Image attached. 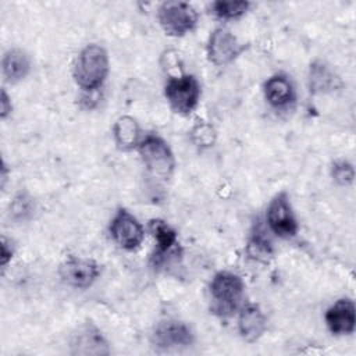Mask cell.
<instances>
[{
	"instance_id": "6da1fadb",
	"label": "cell",
	"mask_w": 356,
	"mask_h": 356,
	"mask_svg": "<svg viewBox=\"0 0 356 356\" xmlns=\"http://www.w3.org/2000/svg\"><path fill=\"white\" fill-rule=\"evenodd\" d=\"M108 75V54L99 44H88L78 54L72 76L83 90H95L103 85Z\"/></svg>"
},
{
	"instance_id": "7a4b0ae2",
	"label": "cell",
	"mask_w": 356,
	"mask_h": 356,
	"mask_svg": "<svg viewBox=\"0 0 356 356\" xmlns=\"http://www.w3.org/2000/svg\"><path fill=\"white\" fill-rule=\"evenodd\" d=\"M211 310L220 317H231L241 305L245 284L238 274L229 271L217 273L210 282Z\"/></svg>"
},
{
	"instance_id": "3957f363",
	"label": "cell",
	"mask_w": 356,
	"mask_h": 356,
	"mask_svg": "<svg viewBox=\"0 0 356 356\" xmlns=\"http://www.w3.org/2000/svg\"><path fill=\"white\" fill-rule=\"evenodd\" d=\"M138 152L143 165L154 179L167 181L172 175L175 159L164 139L157 135H147L139 142Z\"/></svg>"
},
{
	"instance_id": "277c9868",
	"label": "cell",
	"mask_w": 356,
	"mask_h": 356,
	"mask_svg": "<svg viewBox=\"0 0 356 356\" xmlns=\"http://www.w3.org/2000/svg\"><path fill=\"white\" fill-rule=\"evenodd\" d=\"M164 96L170 107L179 114L193 111L200 99V85L193 75L171 76L164 86Z\"/></svg>"
},
{
	"instance_id": "5b68a950",
	"label": "cell",
	"mask_w": 356,
	"mask_h": 356,
	"mask_svg": "<svg viewBox=\"0 0 356 356\" xmlns=\"http://www.w3.org/2000/svg\"><path fill=\"white\" fill-rule=\"evenodd\" d=\"M160 26L168 36H184L197 24V13L184 1H165L159 7Z\"/></svg>"
},
{
	"instance_id": "8992f818",
	"label": "cell",
	"mask_w": 356,
	"mask_h": 356,
	"mask_svg": "<svg viewBox=\"0 0 356 356\" xmlns=\"http://www.w3.org/2000/svg\"><path fill=\"white\" fill-rule=\"evenodd\" d=\"M266 220L270 229L280 238H292L298 232V221L285 192L273 197L267 207Z\"/></svg>"
},
{
	"instance_id": "52a82bcc",
	"label": "cell",
	"mask_w": 356,
	"mask_h": 356,
	"mask_svg": "<svg viewBox=\"0 0 356 356\" xmlns=\"http://www.w3.org/2000/svg\"><path fill=\"white\" fill-rule=\"evenodd\" d=\"M110 234L115 243L127 250L140 246L145 231L140 222L125 209H120L110 222Z\"/></svg>"
},
{
	"instance_id": "ba28073f",
	"label": "cell",
	"mask_w": 356,
	"mask_h": 356,
	"mask_svg": "<svg viewBox=\"0 0 356 356\" xmlns=\"http://www.w3.org/2000/svg\"><path fill=\"white\" fill-rule=\"evenodd\" d=\"M60 277L70 286L86 289L100 275L99 264L86 257H70L60 266Z\"/></svg>"
},
{
	"instance_id": "9c48e42d",
	"label": "cell",
	"mask_w": 356,
	"mask_h": 356,
	"mask_svg": "<svg viewBox=\"0 0 356 356\" xmlns=\"http://www.w3.org/2000/svg\"><path fill=\"white\" fill-rule=\"evenodd\" d=\"M193 342L191 328L177 320H165L157 324L152 334V343L161 350H171L189 346Z\"/></svg>"
},
{
	"instance_id": "30bf717a",
	"label": "cell",
	"mask_w": 356,
	"mask_h": 356,
	"mask_svg": "<svg viewBox=\"0 0 356 356\" xmlns=\"http://www.w3.org/2000/svg\"><path fill=\"white\" fill-rule=\"evenodd\" d=\"M236 38L225 28H217L211 32L207 43V57L214 65H227L241 53Z\"/></svg>"
},
{
	"instance_id": "8fae6325",
	"label": "cell",
	"mask_w": 356,
	"mask_h": 356,
	"mask_svg": "<svg viewBox=\"0 0 356 356\" xmlns=\"http://www.w3.org/2000/svg\"><path fill=\"white\" fill-rule=\"evenodd\" d=\"M356 309L350 299H339L325 312V324L332 334L346 335L355 331Z\"/></svg>"
},
{
	"instance_id": "7c38bea8",
	"label": "cell",
	"mask_w": 356,
	"mask_h": 356,
	"mask_svg": "<svg viewBox=\"0 0 356 356\" xmlns=\"http://www.w3.org/2000/svg\"><path fill=\"white\" fill-rule=\"evenodd\" d=\"M267 328V318L256 303H248L239 312L238 331L246 342L257 341Z\"/></svg>"
},
{
	"instance_id": "4fadbf2b",
	"label": "cell",
	"mask_w": 356,
	"mask_h": 356,
	"mask_svg": "<svg viewBox=\"0 0 356 356\" xmlns=\"http://www.w3.org/2000/svg\"><path fill=\"white\" fill-rule=\"evenodd\" d=\"M74 353L83 355H107L110 350L107 348V341L102 335V332L93 325H83L74 334L72 338Z\"/></svg>"
},
{
	"instance_id": "5bb4252c",
	"label": "cell",
	"mask_w": 356,
	"mask_h": 356,
	"mask_svg": "<svg viewBox=\"0 0 356 356\" xmlns=\"http://www.w3.org/2000/svg\"><path fill=\"white\" fill-rule=\"evenodd\" d=\"M264 96L274 107H284L289 104L293 97V86L284 75H274L264 82Z\"/></svg>"
},
{
	"instance_id": "9a60e30c",
	"label": "cell",
	"mask_w": 356,
	"mask_h": 356,
	"mask_svg": "<svg viewBox=\"0 0 356 356\" xmlns=\"http://www.w3.org/2000/svg\"><path fill=\"white\" fill-rule=\"evenodd\" d=\"M1 70L8 82H18L24 79L31 70L29 57L21 49H10L3 56Z\"/></svg>"
},
{
	"instance_id": "2e32d148",
	"label": "cell",
	"mask_w": 356,
	"mask_h": 356,
	"mask_svg": "<svg viewBox=\"0 0 356 356\" xmlns=\"http://www.w3.org/2000/svg\"><path fill=\"white\" fill-rule=\"evenodd\" d=\"M113 134H114V139L115 143L120 149L122 150H129L135 146L139 145L140 139V128L136 122L135 118L124 115L120 117L114 127H113Z\"/></svg>"
},
{
	"instance_id": "e0dca14e",
	"label": "cell",
	"mask_w": 356,
	"mask_h": 356,
	"mask_svg": "<svg viewBox=\"0 0 356 356\" xmlns=\"http://www.w3.org/2000/svg\"><path fill=\"white\" fill-rule=\"evenodd\" d=\"M149 227L156 241L159 253L168 252L177 243V232L165 221L160 218H154V220H150Z\"/></svg>"
},
{
	"instance_id": "ac0fdd59",
	"label": "cell",
	"mask_w": 356,
	"mask_h": 356,
	"mask_svg": "<svg viewBox=\"0 0 356 356\" xmlns=\"http://www.w3.org/2000/svg\"><path fill=\"white\" fill-rule=\"evenodd\" d=\"M250 3L249 1H225V0H218L211 3L210 8L211 13L222 19H235L242 17L248 8H249Z\"/></svg>"
},
{
	"instance_id": "d6986e66",
	"label": "cell",
	"mask_w": 356,
	"mask_h": 356,
	"mask_svg": "<svg viewBox=\"0 0 356 356\" xmlns=\"http://www.w3.org/2000/svg\"><path fill=\"white\" fill-rule=\"evenodd\" d=\"M192 140L199 147H210L216 142V131L210 124L200 122L191 132Z\"/></svg>"
},
{
	"instance_id": "ffe728a7",
	"label": "cell",
	"mask_w": 356,
	"mask_h": 356,
	"mask_svg": "<svg viewBox=\"0 0 356 356\" xmlns=\"http://www.w3.org/2000/svg\"><path fill=\"white\" fill-rule=\"evenodd\" d=\"M334 82L332 74L323 64H313L310 68V88L314 90L327 89Z\"/></svg>"
},
{
	"instance_id": "44dd1931",
	"label": "cell",
	"mask_w": 356,
	"mask_h": 356,
	"mask_svg": "<svg viewBox=\"0 0 356 356\" xmlns=\"http://www.w3.org/2000/svg\"><path fill=\"white\" fill-rule=\"evenodd\" d=\"M331 175H332V179L338 185L346 186L353 182L355 170H353L352 164H349L348 161H337V163H334V165L331 168Z\"/></svg>"
},
{
	"instance_id": "7402d4cb",
	"label": "cell",
	"mask_w": 356,
	"mask_h": 356,
	"mask_svg": "<svg viewBox=\"0 0 356 356\" xmlns=\"http://www.w3.org/2000/svg\"><path fill=\"white\" fill-rule=\"evenodd\" d=\"M248 250H249L250 256H253L254 259H261V257H266V256L271 254V243L266 236L256 234L249 241Z\"/></svg>"
},
{
	"instance_id": "603a6c76",
	"label": "cell",
	"mask_w": 356,
	"mask_h": 356,
	"mask_svg": "<svg viewBox=\"0 0 356 356\" xmlns=\"http://www.w3.org/2000/svg\"><path fill=\"white\" fill-rule=\"evenodd\" d=\"M0 106H1V113H0V115H1V118L4 120V118L11 113V110H13L11 100H10V97H8V95L6 93V90H4V89L1 90V100H0Z\"/></svg>"
},
{
	"instance_id": "cb8c5ba5",
	"label": "cell",
	"mask_w": 356,
	"mask_h": 356,
	"mask_svg": "<svg viewBox=\"0 0 356 356\" xmlns=\"http://www.w3.org/2000/svg\"><path fill=\"white\" fill-rule=\"evenodd\" d=\"M13 257V249H8V243L6 241V238H3L1 242V266H6L8 263V260H11Z\"/></svg>"
}]
</instances>
